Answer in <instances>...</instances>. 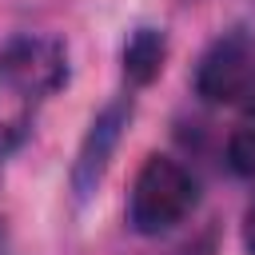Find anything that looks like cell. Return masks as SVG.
Wrapping results in <instances>:
<instances>
[{
  "mask_svg": "<svg viewBox=\"0 0 255 255\" xmlns=\"http://www.w3.org/2000/svg\"><path fill=\"white\" fill-rule=\"evenodd\" d=\"M68 80V56L56 40L20 36L0 52V155L16 147L36 108Z\"/></svg>",
  "mask_w": 255,
  "mask_h": 255,
  "instance_id": "1",
  "label": "cell"
},
{
  "mask_svg": "<svg viewBox=\"0 0 255 255\" xmlns=\"http://www.w3.org/2000/svg\"><path fill=\"white\" fill-rule=\"evenodd\" d=\"M195 96L215 108H239L255 100V40L243 32L219 36L195 64Z\"/></svg>",
  "mask_w": 255,
  "mask_h": 255,
  "instance_id": "3",
  "label": "cell"
},
{
  "mask_svg": "<svg viewBox=\"0 0 255 255\" xmlns=\"http://www.w3.org/2000/svg\"><path fill=\"white\" fill-rule=\"evenodd\" d=\"M227 163H231L235 175L255 179V112H247L235 124V131L227 139Z\"/></svg>",
  "mask_w": 255,
  "mask_h": 255,
  "instance_id": "6",
  "label": "cell"
},
{
  "mask_svg": "<svg viewBox=\"0 0 255 255\" xmlns=\"http://www.w3.org/2000/svg\"><path fill=\"white\" fill-rule=\"evenodd\" d=\"M128 116H131V104L112 100L92 120V128H88V135H84V143L76 151V163H72V187H76L80 199H88L100 187V179H104V171L112 163V151H116V143H120V135L128 128Z\"/></svg>",
  "mask_w": 255,
  "mask_h": 255,
  "instance_id": "4",
  "label": "cell"
},
{
  "mask_svg": "<svg viewBox=\"0 0 255 255\" xmlns=\"http://www.w3.org/2000/svg\"><path fill=\"white\" fill-rule=\"evenodd\" d=\"M199 187L195 175L171 159V155H147L143 167L135 171L131 195H128V223L139 235H163L175 223L187 219V211L195 207Z\"/></svg>",
  "mask_w": 255,
  "mask_h": 255,
  "instance_id": "2",
  "label": "cell"
},
{
  "mask_svg": "<svg viewBox=\"0 0 255 255\" xmlns=\"http://www.w3.org/2000/svg\"><path fill=\"white\" fill-rule=\"evenodd\" d=\"M163 56H167V44H163V32L155 28H135L124 44V76L131 84H151L163 68Z\"/></svg>",
  "mask_w": 255,
  "mask_h": 255,
  "instance_id": "5",
  "label": "cell"
},
{
  "mask_svg": "<svg viewBox=\"0 0 255 255\" xmlns=\"http://www.w3.org/2000/svg\"><path fill=\"white\" fill-rule=\"evenodd\" d=\"M243 243H247V251L255 255V203H251V211H247V223H243Z\"/></svg>",
  "mask_w": 255,
  "mask_h": 255,
  "instance_id": "7",
  "label": "cell"
}]
</instances>
